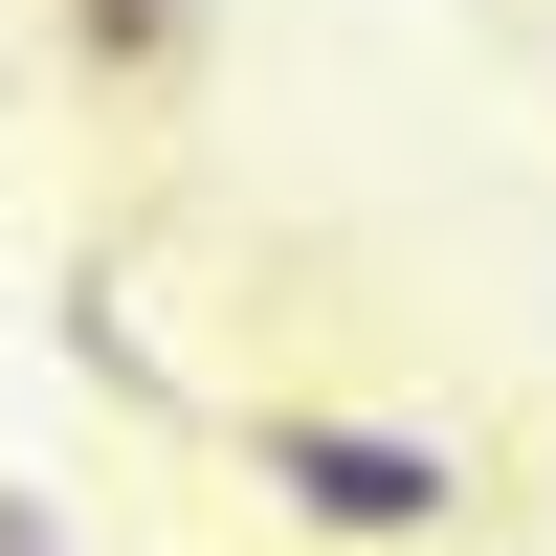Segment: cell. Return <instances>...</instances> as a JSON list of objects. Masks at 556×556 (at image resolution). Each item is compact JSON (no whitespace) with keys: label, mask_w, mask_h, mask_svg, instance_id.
<instances>
[{"label":"cell","mask_w":556,"mask_h":556,"mask_svg":"<svg viewBox=\"0 0 556 556\" xmlns=\"http://www.w3.org/2000/svg\"><path fill=\"white\" fill-rule=\"evenodd\" d=\"M0 556H67V513H45V490H0Z\"/></svg>","instance_id":"3"},{"label":"cell","mask_w":556,"mask_h":556,"mask_svg":"<svg viewBox=\"0 0 556 556\" xmlns=\"http://www.w3.org/2000/svg\"><path fill=\"white\" fill-rule=\"evenodd\" d=\"M245 490H267V534H312V556H445L490 513V468H468V424H401V401H245Z\"/></svg>","instance_id":"1"},{"label":"cell","mask_w":556,"mask_h":556,"mask_svg":"<svg viewBox=\"0 0 556 556\" xmlns=\"http://www.w3.org/2000/svg\"><path fill=\"white\" fill-rule=\"evenodd\" d=\"M45 45H67L89 89H178L201 67V0H45Z\"/></svg>","instance_id":"2"}]
</instances>
